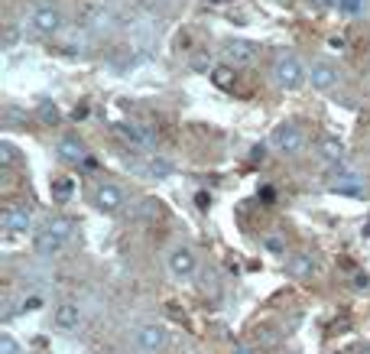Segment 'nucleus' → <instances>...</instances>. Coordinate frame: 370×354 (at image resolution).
I'll return each mask as SVG.
<instances>
[{"label":"nucleus","instance_id":"f257e3e1","mask_svg":"<svg viewBox=\"0 0 370 354\" xmlns=\"http://www.w3.org/2000/svg\"><path fill=\"white\" fill-rule=\"evenodd\" d=\"M72 231H75V221L72 218H52V221H46V224L33 234V250H36V257L62 254L65 244L72 241Z\"/></svg>","mask_w":370,"mask_h":354},{"label":"nucleus","instance_id":"f03ea898","mask_svg":"<svg viewBox=\"0 0 370 354\" xmlns=\"http://www.w3.org/2000/svg\"><path fill=\"white\" fill-rule=\"evenodd\" d=\"M273 82L276 88H283V91H299V88L308 82V65H302L296 52H280L276 59H273Z\"/></svg>","mask_w":370,"mask_h":354},{"label":"nucleus","instance_id":"7ed1b4c3","mask_svg":"<svg viewBox=\"0 0 370 354\" xmlns=\"http://www.w3.org/2000/svg\"><path fill=\"white\" fill-rule=\"evenodd\" d=\"M270 147L276 153H283V156H299L306 150V130L296 121H283L280 127H273Z\"/></svg>","mask_w":370,"mask_h":354},{"label":"nucleus","instance_id":"20e7f679","mask_svg":"<svg viewBox=\"0 0 370 354\" xmlns=\"http://www.w3.org/2000/svg\"><path fill=\"white\" fill-rule=\"evenodd\" d=\"M91 205L98 208L101 215H121L123 205H127V196H123L121 185L98 182L95 189H91Z\"/></svg>","mask_w":370,"mask_h":354},{"label":"nucleus","instance_id":"39448f33","mask_svg":"<svg viewBox=\"0 0 370 354\" xmlns=\"http://www.w3.org/2000/svg\"><path fill=\"white\" fill-rule=\"evenodd\" d=\"M134 344H136V351H143V354H162L166 351V344H169V331L162 329V325H156V322L136 325Z\"/></svg>","mask_w":370,"mask_h":354},{"label":"nucleus","instance_id":"423d86ee","mask_svg":"<svg viewBox=\"0 0 370 354\" xmlns=\"http://www.w3.org/2000/svg\"><path fill=\"white\" fill-rule=\"evenodd\" d=\"M114 130H117V137H121L130 150H156V143H160L156 130L147 127V123H117Z\"/></svg>","mask_w":370,"mask_h":354},{"label":"nucleus","instance_id":"0eeeda50","mask_svg":"<svg viewBox=\"0 0 370 354\" xmlns=\"http://www.w3.org/2000/svg\"><path fill=\"white\" fill-rule=\"evenodd\" d=\"M308 82L315 91H332L338 82H341V69H338V62L332 59H312L308 62Z\"/></svg>","mask_w":370,"mask_h":354},{"label":"nucleus","instance_id":"6e6552de","mask_svg":"<svg viewBox=\"0 0 370 354\" xmlns=\"http://www.w3.org/2000/svg\"><path fill=\"white\" fill-rule=\"evenodd\" d=\"M62 23H65V16H62V10L56 3H39L36 10L29 13V26L36 30L39 36H56L62 30Z\"/></svg>","mask_w":370,"mask_h":354},{"label":"nucleus","instance_id":"1a4fd4ad","mask_svg":"<svg viewBox=\"0 0 370 354\" xmlns=\"http://www.w3.org/2000/svg\"><path fill=\"white\" fill-rule=\"evenodd\" d=\"M0 224L7 234H26L33 228V205L29 202H13V205L3 208L0 215Z\"/></svg>","mask_w":370,"mask_h":354},{"label":"nucleus","instance_id":"9d476101","mask_svg":"<svg viewBox=\"0 0 370 354\" xmlns=\"http://www.w3.org/2000/svg\"><path fill=\"white\" fill-rule=\"evenodd\" d=\"M166 267H169V273H173L175 280H188V276H195L198 257L188 244H175L169 250V257H166Z\"/></svg>","mask_w":370,"mask_h":354},{"label":"nucleus","instance_id":"9b49d317","mask_svg":"<svg viewBox=\"0 0 370 354\" xmlns=\"http://www.w3.org/2000/svg\"><path fill=\"white\" fill-rule=\"evenodd\" d=\"M82 318H85L82 305L72 303V299H65V303L56 305V312H52V325H56L59 331H78Z\"/></svg>","mask_w":370,"mask_h":354},{"label":"nucleus","instance_id":"f8f14e48","mask_svg":"<svg viewBox=\"0 0 370 354\" xmlns=\"http://www.w3.org/2000/svg\"><path fill=\"white\" fill-rule=\"evenodd\" d=\"M56 156H59L65 166H82L88 159V150L75 134H65V137H59V143H56Z\"/></svg>","mask_w":370,"mask_h":354},{"label":"nucleus","instance_id":"ddd939ff","mask_svg":"<svg viewBox=\"0 0 370 354\" xmlns=\"http://www.w3.org/2000/svg\"><path fill=\"white\" fill-rule=\"evenodd\" d=\"M224 56H227L231 65H250V62H257L260 46L250 43V39H227L224 43Z\"/></svg>","mask_w":370,"mask_h":354},{"label":"nucleus","instance_id":"4468645a","mask_svg":"<svg viewBox=\"0 0 370 354\" xmlns=\"http://www.w3.org/2000/svg\"><path fill=\"white\" fill-rule=\"evenodd\" d=\"M334 169L338 172H334L332 182H328L332 192H338V196H360V192H364V176L345 169V166H334Z\"/></svg>","mask_w":370,"mask_h":354},{"label":"nucleus","instance_id":"2eb2a0df","mask_svg":"<svg viewBox=\"0 0 370 354\" xmlns=\"http://www.w3.org/2000/svg\"><path fill=\"white\" fill-rule=\"evenodd\" d=\"M315 270H319V260H315V254H308V250H299V254H293L286 260V273L296 276V280H306Z\"/></svg>","mask_w":370,"mask_h":354},{"label":"nucleus","instance_id":"dca6fc26","mask_svg":"<svg viewBox=\"0 0 370 354\" xmlns=\"http://www.w3.org/2000/svg\"><path fill=\"white\" fill-rule=\"evenodd\" d=\"M319 156L325 166H345V143H341L338 137L325 134L319 140Z\"/></svg>","mask_w":370,"mask_h":354},{"label":"nucleus","instance_id":"f3484780","mask_svg":"<svg viewBox=\"0 0 370 354\" xmlns=\"http://www.w3.org/2000/svg\"><path fill=\"white\" fill-rule=\"evenodd\" d=\"M130 169L140 172V176H149V179H169L173 176V163L162 156H149L147 163H134Z\"/></svg>","mask_w":370,"mask_h":354},{"label":"nucleus","instance_id":"a211bd4d","mask_svg":"<svg viewBox=\"0 0 370 354\" xmlns=\"http://www.w3.org/2000/svg\"><path fill=\"white\" fill-rule=\"evenodd\" d=\"M36 117L46 123V127H56V123L62 121V110H59V104H56V101H39Z\"/></svg>","mask_w":370,"mask_h":354},{"label":"nucleus","instance_id":"6ab92c4d","mask_svg":"<svg viewBox=\"0 0 370 354\" xmlns=\"http://www.w3.org/2000/svg\"><path fill=\"white\" fill-rule=\"evenodd\" d=\"M16 163H20V150L10 140H0V169H13Z\"/></svg>","mask_w":370,"mask_h":354},{"label":"nucleus","instance_id":"aec40b11","mask_svg":"<svg viewBox=\"0 0 370 354\" xmlns=\"http://www.w3.org/2000/svg\"><path fill=\"white\" fill-rule=\"evenodd\" d=\"M211 82L218 88H231L234 85V69H231V65H214V69H211Z\"/></svg>","mask_w":370,"mask_h":354},{"label":"nucleus","instance_id":"412c9836","mask_svg":"<svg viewBox=\"0 0 370 354\" xmlns=\"http://www.w3.org/2000/svg\"><path fill=\"white\" fill-rule=\"evenodd\" d=\"M72 189H75L72 179H56V182H52V196L59 198V202H65V198L72 196Z\"/></svg>","mask_w":370,"mask_h":354},{"label":"nucleus","instance_id":"4be33fe9","mask_svg":"<svg viewBox=\"0 0 370 354\" xmlns=\"http://www.w3.org/2000/svg\"><path fill=\"white\" fill-rule=\"evenodd\" d=\"M263 247L273 250V254H283L286 257V241L280 237V234H267V237H263Z\"/></svg>","mask_w":370,"mask_h":354},{"label":"nucleus","instance_id":"5701e85b","mask_svg":"<svg viewBox=\"0 0 370 354\" xmlns=\"http://www.w3.org/2000/svg\"><path fill=\"white\" fill-rule=\"evenodd\" d=\"M140 218H147V221L160 218V202H156V198H147V202L140 205Z\"/></svg>","mask_w":370,"mask_h":354},{"label":"nucleus","instance_id":"b1692460","mask_svg":"<svg viewBox=\"0 0 370 354\" xmlns=\"http://www.w3.org/2000/svg\"><path fill=\"white\" fill-rule=\"evenodd\" d=\"M16 43H20V26L7 23V30H3V49H13Z\"/></svg>","mask_w":370,"mask_h":354},{"label":"nucleus","instance_id":"393cba45","mask_svg":"<svg viewBox=\"0 0 370 354\" xmlns=\"http://www.w3.org/2000/svg\"><path fill=\"white\" fill-rule=\"evenodd\" d=\"M0 354H20V342L13 338V335H0Z\"/></svg>","mask_w":370,"mask_h":354},{"label":"nucleus","instance_id":"a878e982","mask_svg":"<svg viewBox=\"0 0 370 354\" xmlns=\"http://www.w3.org/2000/svg\"><path fill=\"white\" fill-rule=\"evenodd\" d=\"M334 7H338L341 13H351V16H354V13L364 10V0H338Z\"/></svg>","mask_w":370,"mask_h":354},{"label":"nucleus","instance_id":"bb28decb","mask_svg":"<svg viewBox=\"0 0 370 354\" xmlns=\"http://www.w3.org/2000/svg\"><path fill=\"white\" fill-rule=\"evenodd\" d=\"M39 305H42V299H39V296H29V299L20 303V312H36Z\"/></svg>","mask_w":370,"mask_h":354},{"label":"nucleus","instance_id":"cd10ccee","mask_svg":"<svg viewBox=\"0 0 370 354\" xmlns=\"http://www.w3.org/2000/svg\"><path fill=\"white\" fill-rule=\"evenodd\" d=\"M211 65V56H195L192 59V69H208Z\"/></svg>","mask_w":370,"mask_h":354},{"label":"nucleus","instance_id":"c85d7f7f","mask_svg":"<svg viewBox=\"0 0 370 354\" xmlns=\"http://www.w3.org/2000/svg\"><path fill=\"white\" fill-rule=\"evenodd\" d=\"M315 10H325V7H332V3H338V0H308Z\"/></svg>","mask_w":370,"mask_h":354},{"label":"nucleus","instance_id":"c756f323","mask_svg":"<svg viewBox=\"0 0 370 354\" xmlns=\"http://www.w3.org/2000/svg\"><path fill=\"white\" fill-rule=\"evenodd\" d=\"M234 354H257V351H254L250 344H237V348H234Z\"/></svg>","mask_w":370,"mask_h":354},{"label":"nucleus","instance_id":"7c9ffc66","mask_svg":"<svg viewBox=\"0 0 370 354\" xmlns=\"http://www.w3.org/2000/svg\"><path fill=\"white\" fill-rule=\"evenodd\" d=\"M208 3H221V0H208Z\"/></svg>","mask_w":370,"mask_h":354}]
</instances>
